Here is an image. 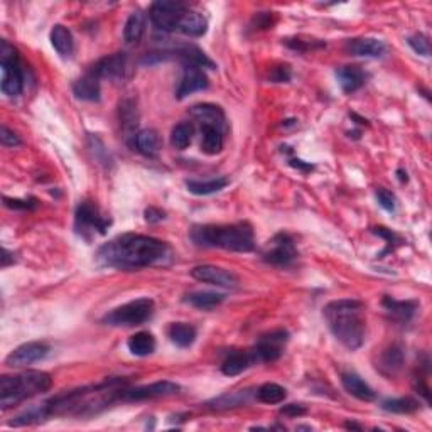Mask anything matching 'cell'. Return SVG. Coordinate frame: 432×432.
<instances>
[{
  "label": "cell",
  "mask_w": 432,
  "mask_h": 432,
  "mask_svg": "<svg viewBox=\"0 0 432 432\" xmlns=\"http://www.w3.org/2000/svg\"><path fill=\"white\" fill-rule=\"evenodd\" d=\"M194 127L189 122H181L174 126L173 132H171V146L178 150H184L193 140Z\"/></svg>",
  "instance_id": "cell-35"
},
{
  "label": "cell",
  "mask_w": 432,
  "mask_h": 432,
  "mask_svg": "<svg viewBox=\"0 0 432 432\" xmlns=\"http://www.w3.org/2000/svg\"><path fill=\"white\" fill-rule=\"evenodd\" d=\"M191 275L200 282L211 284V286L235 289L239 286V277L232 270L216 266H198L191 270Z\"/></svg>",
  "instance_id": "cell-14"
},
{
  "label": "cell",
  "mask_w": 432,
  "mask_h": 432,
  "mask_svg": "<svg viewBox=\"0 0 432 432\" xmlns=\"http://www.w3.org/2000/svg\"><path fill=\"white\" fill-rule=\"evenodd\" d=\"M377 200H379L381 208L387 209L388 213H394L397 209V200L392 191H388L385 188H379L377 189Z\"/></svg>",
  "instance_id": "cell-41"
},
{
  "label": "cell",
  "mask_w": 432,
  "mask_h": 432,
  "mask_svg": "<svg viewBox=\"0 0 432 432\" xmlns=\"http://www.w3.org/2000/svg\"><path fill=\"white\" fill-rule=\"evenodd\" d=\"M9 263H14V257L9 250H7V248H3L2 250V267L3 268L9 267Z\"/></svg>",
  "instance_id": "cell-48"
},
{
  "label": "cell",
  "mask_w": 432,
  "mask_h": 432,
  "mask_svg": "<svg viewBox=\"0 0 432 432\" xmlns=\"http://www.w3.org/2000/svg\"><path fill=\"white\" fill-rule=\"evenodd\" d=\"M100 81L102 80L89 69L87 75L81 76L73 85V92H75L76 98L85 100V102H98L100 95H102Z\"/></svg>",
  "instance_id": "cell-19"
},
{
  "label": "cell",
  "mask_w": 432,
  "mask_h": 432,
  "mask_svg": "<svg viewBox=\"0 0 432 432\" xmlns=\"http://www.w3.org/2000/svg\"><path fill=\"white\" fill-rule=\"evenodd\" d=\"M287 340H289V333L287 331H274V333L267 334V336H262V340L259 341L255 346V349L252 352L255 361H275L279 360L280 355H282V348L286 346Z\"/></svg>",
  "instance_id": "cell-13"
},
{
  "label": "cell",
  "mask_w": 432,
  "mask_h": 432,
  "mask_svg": "<svg viewBox=\"0 0 432 432\" xmlns=\"http://www.w3.org/2000/svg\"><path fill=\"white\" fill-rule=\"evenodd\" d=\"M0 66H2V92L7 96H17L24 88V71L21 68L17 49L3 39L0 41Z\"/></svg>",
  "instance_id": "cell-7"
},
{
  "label": "cell",
  "mask_w": 432,
  "mask_h": 432,
  "mask_svg": "<svg viewBox=\"0 0 432 432\" xmlns=\"http://www.w3.org/2000/svg\"><path fill=\"white\" fill-rule=\"evenodd\" d=\"M291 166L299 167L302 171H311L314 167L313 164H304V161H299V159H291Z\"/></svg>",
  "instance_id": "cell-49"
},
{
  "label": "cell",
  "mask_w": 432,
  "mask_h": 432,
  "mask_svg": "<svg viewBox=\"0 0 432 432\" xmlns=\"http://www.w3.org/2000/svg\"><path fill=\"white\" fill-rule=\"evenodd\" d=\"M392 318L395 321L400 322H408L412 318H414L415 311H417V302L415 301H395L392 297H385L383 302H381Z\"/></svg>",
  "instance_id": "cell-25"
},
{
  "label": "cell",
  "mask_w": 432,
  "mask_h": 432,
  "mask_svg": "<svg viewBox=\"0 0 432 432\" xmlns=\"http://www.w3.org/2000/svg\"><path fill=\"white\" fill-rule=\"evenodd\" d=\"M270 81L272 83H287L291 80V69L289 66H277V68L272 69L270 73Z\"/></svg>",
  "instance_id": "cell-44"
},
{
  "label": "cell",
  "mask_w": 432,
  "mask_h": 432,
  "mask_svg": "<svg viewBox=\"0 0 432 432\" xmlns=\"http://www.w3.org/2000/svg\"><path fill=\"white\" fill-rule=\"evenodd\" d=\"M134 142L135 149L142 155H146V157H155L159 150H161V139H159V134L153 128L140 130L137 135H134Z\"/></svg>",
  "instance_id": "cell-24"
},
{
  "label": "cell",
  "mask_w": 432,
  "mask_h": 432,
  "mask_svg": "<svg viewBox=\"0 0 432 432\" xmlns=\"http://www.w3.org/2000/svg\"><path fill=\"white\" fill-rule=\"evenodd\" d=\"M128 352L135 356H149L155 352V338L149 331H140L128 340Z\"/></svg>",
  "instance_id": "cell-28"
},
{
  "label": "cell",
  "mask_w": 432,
  "mask_h": 432,
  "mask_svg": "<svg viewBox=\"0 0 432 432\" xmlns=\"http://www.w3.org/2000/svg\"><path fill=\"white\" fill-rule=\"evenodd\" d=\"M3 205L7 208L12 209H33L37 206L36 200H29V201H21V200H9V198H3Z\"/></svg>",
  "instance_id": "cell-46"
},
{
  "label": "cell",
  "mask_w": 432,
  "mask_h": 432,
  "mask_svg": "<svg viewBox=\"0 0 432 432\" xmlns=\"http://www.w3.org/2000/svg\"><path fill=\"white\" fill-rule=\"evenodd\" d=\"M420 404L419 400L412 399V397H400V399H388L381 402V408L392 414H412V412L419 411Z\"/></svg>",
  "instance_id": "cell-34"
},
{
  "label": "cell",
  "mask_w": 432,
  "mask_h": 432,
  "mask_svg": "<svg viewBox=\"0 0 432 432\" xmlns=\"http://www.w3.org/2000/svg\"><path fill=\"white\" fill-rule=\"evenodd\" d=\"M186 6L181 2H173V0H159L150 6L149 17L153 21L155 29L162 33H173L178 31L179 21L182 14L186 12Z\"/></svg>",
  "instance_id": "cell-9"
},
{
  "label": "cell",
  "mask_w": 432,
  "mask_h": 432,
  "mask_svg": "<svg viewBox=\"0 0 432 432\" xmlns=\"http://www.w3.org/2000/svg\"><path fill=\"white\" fill-rule=\"evenodd\" d=\"M225 132L213 126H201V150L208 155L220 154L223 150Z\"/></svg>",
  "instance_id": "cell-26"
},
{
  "label": "cell",
  "mask_w": 432,
  "mask_h": 432,
  "mask_svg": "<svg viewBox=\"0 0 432 432\" xmlns=\"http://www.w3.org/2000/svg\"><path fill=\"white\" fill-rule=\"evenodd\" d=\"M404 365V349L400 345H392L381 353L379 365L377 368L380 370L383 375L387 377H394L395 373L400 372Z\"/></svg>",
  "instance_id": "cell-23"
},
{
  "label": "cell",
  "mask_w": 432,
  "mask_h": 432,
  "mask_svg": "<svg viewBox=\"0 0 432 432\" xmlns=\"http://www.w3.org/2000/svg\"><path fill=\"white\" fill-rule=\"evenodd\" d=\"M110 223V218L103 216L98 206L92 201H83L78 205L75 213V230L81 239L89 242L95 235H105Z\"/></svg>",
  "instance_id": "cell-8"
},
{
  "label": "cell",
  "mask_w": 432,
  "mask_h": 432,
  "mask_svg": "<svg viewBox=\"0 0 432 432\" xmlns=\"http://www.w3.org/2000/svg\"><path fill=\"white\" fill-rule=\"evenodd\" d=\"M345 427H346V429H358V431L361 429L360 426H356V424H353V422H346Z\"/></svg>",
  "instance_id": "cell-50"
},
{
  "label": "cell",
  "mask_w": 432,
  "mask_h": 432,
  "mask_svg": "<svg viewBox=\"0 0 432 432\" xmlns=\"http://www.w3.org/2000/svg\"><path fill=\"white\" fill-rule=\"evenodd\" d=\"M49 353V345L42 343V341H31V343L21 345L15 348L9 356L6 358V365L10 368H24L29 365L37 363V361L44 360Z\"/></svg>",
  "instance_id": "cell-11"
},
{
  "label": "cell",
  "mask_w": 432,
  "mask_h": 432,
  "mask_svg": "<svg viewBox=\"0 0 432 432\" xmlns=\"http://www.w3.org/2000/svg\"><path fill=\"white\" fill-rule=\"evenodd\" d=\"M144 33H146V14L142 10H134L126 22L123 39H126L127 44H135L142 39Z\"/></svg>",
  "instance_id": "cell-29"
},
{
  "label": "cell",
  "mask_w": 432,
  "mask_h": 432,
  "mask_svg": "<svg viewBox=\"0 0 432 432\" xmlns=\"http://www.w3.org/2000/svg\"><path fill=\"white\" fill-rule=\"evenodd\" d=\"M279 412L286 417H301V415L306 414L307 408L301 404H289V406H284Z\"/></svg>",
  "instance_id": "cell-45"
},
{
  "label": "cell",
  "mask_w": 432,
  "mask_h": 432,
  "mask_svg": "<svg viewBox=\"0 0 432 432\" xmlns=\"http://www.w3.org/2000/svg\"><path fill=\"white\" fill-rule=\"evenodd\" d=\"M154 314V301L149 297H140L135 301L127 302V304L115 307L114 311L103 318V322L108 326H126V328H132V326H140L146 321H149Z\"/></svg>",
  "instance_id": "cell-6"
},
{
  "label": "cell",
  "mask_w": 432,
  "mask_h": 432,
  "mask_svg": "<svg viewBox=\"0 0 432 432\" xmlns=\"http://www.w3.org/2000/svg\"><path fill=\"white\" fill-rule=\"evenodd\" d=\"M53 379L49 373L29 370L21 375H3L0 379V408L9 411L27 399L46 394L51 388Z\"/></svg>",
  "instance_id": "cell-5"
},
{
  "label": "cell",
  "mask_w": 432,
  "mask_h": 432,
  "mask_svg": "<svg viewBox=\"0 0 432 432\" xmlns=\"http://www.w3.org/2000/svg\"><path fill=\"white\" fill-rule=\"evenodd\" d=\"M341 383H343L345 390L358 400H363V402H372V400H375V392H373V388L370 387L367 381L361 380L356 373H343V375H341Z\"/></svg>",
  "instance_id": "cell-21"
},
{
  "label": "cell",
  "mask_w": 432,
  "mask_h": 432,
  "mask_svg": "<svg viewBox=\"0 0 432 432\" xmlns=\"http://www.w3.org/2000/svg\"><path fill=\"white\" fill-rule=\"evenodd\" d=\"M181 390L178 383L174 381H155V383L146 385V387H135V388H126L123 390L122 402H140V400L147 399H159V397H169L178 394Z\"/></svg>",
  "instance_id": "cell-12"
},
{
  "label": "cell",
  "mask_w": 432,
  "mask_h": 432,
  "mask_svg": "<svg viewBox=\"0 0 432 432\" xmlns=\"http://www.w3.org/2000/svg\"><path fill=\"white\" fill-rule=\"evenodd\" d=\"M179 33L186 34V36L191 37H200L208 31V21L203 14L196 12V10H186L182 14L181 21H179L178 26Z\"/></svg>",
  "instance_id": "cell-22"
},
{
  "label": "cell",
  "mask_w": 432,
  "mask_h": 432,
  "mask_svg": "<svg viewBox=\"0 0 432 432\" xmlns=\"http://www.w3.org/2000/svg\"><path fill=\"white\" fill-rule=\"evenodd\" d=\"M247 402H248V390H240V392H230V394L218 397L213 402H209V407L216 408V411H223V408L240 407Z\"/></svg>",
  "instance_id": "cell-38"
},
{
  "label": "cell",
  "mask_w": 432,
  "mask_h": 432,
  "mask_svg": "<svg viewBox=\"0 0 432 432\" xmlns=\"http://www.w3.org/2000/svg\"><path fill=\"white\" fill-rule=\"evenodd\" d=\"M408 46L420 56H431V42L424 34H414L408 37Z\"/></svg>",
  "instance_id": "cell-40"
},
{
  "label": "cell",
  "mask_w": 432,
  "mask_h": 432,
  "mask_svg": "<svg viewBox=\"0 0 432 432\" xmlns=\"http://www.w3.org/2000/svg\"><path fill=\"white\" fill-rule=\"evenodd\" d=\"M128 61L126 53H115L112 56L103 58L98 63L92 68V71L95 73L100 80H112V81H120L123 80L127 75Z\"/></svg>",
  "instance_id": "cell-16"
},
{
  "label": "cell",
  "mask_w": 432,
  "mask_h": 432,
  "mask_svg": "<svg viewBox=\"0 0 432 432\" xmlns=\"http://www.w3.org/2000/svg\"><path fill=\"white\" fill-rule=\"evenodd\" d=\"M208 87H209V81H208V76H206V73L203 71V68L194 66V64H184L181 80H179L178 89H176V96L179 100H182V98H186V96L193 95V93L206 89Z\"/></svg>",
  "instance_id": "cell-15"
},
{
  "label": "cell",
  "mask_w": 432,
  "mask_h": 432,
  "mask_svg": "<svg viewBox=\"0 0 432 432\" xmlns=\"http://www.w3.org/2000/svg\"><path fill=\"white\" fill-rule=\"evenodd\" d=\"M373 233H375V235L381 236V239L387 240V243H388L387 252H390V250H392V245L402 243V239H400V236H397L395 233L392 232V230H387V228H383V227H379V228H373Z\"/></svg>",
  "instance_id": "cell-43"
},
{
  "label": "cell",
  "mask_w": 432,
  "mask_h": 432,
  "mask_svg": "<svg viewBox=\"0 0 432 432\" xmlns=\"http://www.w3.org/2000/svg\"><path fill=\"white\" fill-rule=\"evenodd\" d=\"M51 44L56 49V53L63 58H69L75 49V41H73L71 33L64 26L58 24L51 31Z\"/></svg>",
  "instance_id": "cell-30"
},
{
  "label": "cell",
  "mask_w": 432,
  "mask_h": 432,
  "mask_svg": "<svg viewBox=\"0 0 432 432\" xmlns=\"http://www.w3.org/2000/svg\"><path fill=\"white\" fill-rule=\"evenodd\" d=\"M171 259L169 245L154 236L126 233L105 243L96 252V260L105 267L137 270L164 263Z\"/></svg>",
  "instance_id": "cell-1"
},
{
  "label": "cell",
  "mask_w": 432,
  "mask_h": 432,
  "mask_svg": "<svg viewBox=\"0 0 432 432\" xmlns=\"http://www.w3.org/2000/svg\"><path fill=\"white\" fill-rule=\"evenodd\" d=\"M363 309V302L356 299H340L325 307V318L331 333L352 352L360 348L365 341L367 325H365Z\"/></svg>",
  "instance_id": "cell-3"
},
{
  "label": "cell",
  "mask_w": 432,
  "mask_h": 432,
  "mask_svg": "<svg viewBox=\"0 0 432 432\" xmlns=\"http://www.w3.org/2000/svg\"><path fill=\"white\" fill-rule=\"evenodd\" d=\"M198 331L188 322H173L169 326V338L179 348H189L196 340Z\"/></svg>",
  "instance_id": "cell-31"
},
{
  "label": "cell",
  "mask_w": 432,
  "mask_h": 432,
  "mask_svg": "<svg viewBox=\"0 0 432 432\" xmlns=\"http://www.w3.org/2000/svg\"><path fill=\"white\" fill-rule=\"evenodd\" d=\"M127 381L122 379H112L103 383L83 387L68 394L58 395L48 400V408L51 415H76V417H89L96 415L108 406L122 402L123 390Z\"/></svg>",
  "instance_id": "cell-2"
},
{
  "label": "cell",
  "mask_w": 432,
  "mask_h": 432,
  "mask_svg": "<svg viewBox=\"0 0 432 432\" xmlns=\"http://www.w3.org/2000/svg\"><path fill=\"white\" fill-rule=\"evenodd\" d=\"M397 174H399L400 181H407V173H404L402 169H399V173H397Z\"/></svg>",
  "instance_id": "cell-51"
},
{
  "label": "cell",
  "mask_w": 432,
  "mask_h": 432,
  "mask_svg": "<svg viewBox=\"0 0 432 432\" xmlns=\"http://www.w3.org/2000/svg\"><path fill=\"white\" fill-rule=\"evenodd\" d=\"M191 116L198 120L201 126H213L220 128L221 132H227V119H225L223 110L218 105L200 103L191 108Z\"/></svg>",
  "instance_id": "cell-18"
},
{
  "label": "cell",
  "mask_w": 432,
  "mask_h": 432,
  "mask_svg": "<svg viewBox=\"0 0 432 432\" xmlns=\"http://www.w3.org/2000/svg\"><path fill=\"white\" fill-rule=\"evenodd\" d=\"M228 182L227 178H216L209 181H186V188L196 196H208V194L220 193L221 189L227 188Z\"/></svg>",
  "instance_id": "cell-33"
},
{
  "label": "cell",
  "mask_w": 432,
  "mask_h": 432,
  "mask_svg": "<svg viewBox=\"0 0 432 432\" xmlns=\"http://www.w3.org/2000/svg\"><path fill=\"white\" fill-rule=\"evenodd\" d=\"M345 49L352 56L383 58L387 54V44L375 37H355L346 41Z\"/></svg>",
  "instance_id": "cell-17"
},
{
  "label": "cell",
  "mask_w": 432,
  "mask_h": 432,
  "mask_svg": "<svg viewBox=\"0 0 432 432\" xmlns=\"http://www.w3.org/2000/svg\"><path fill=\"white\" fill-rule=\"evenodd\" d=\"M267 252L263 254V260L275 267H289L297 260V248L293 236L286 235V233H279L272 239V242H268Z\"/></svg>",
  "instance_id": "cell-10"
},
{
  "label": "cell",
  "mask_w": 432,
  "mask_h": 432,
  "mask_svg": "<svg viewBox=\"0 0 432 432\" xmlns=\"http://www.w3.org/2000/svg\"><path fill=\"white\" fill-rule=\"evenodd\" d=\"M255 363V358L252 353H243V352H235L232 355L227 356V360L221 365V372L227 377H235L243 373L245 370Z\"/></svg>",
  "instance_id": "cell-27"
},
{
  "label": "cell",
  "mask_w": 432,
  "mask_h": 432,
  "mask_svg": "<svg viewBox=\"0 0 432 432\" xmlns=\"http://www.w3.org/2000/svg\"><path fill=\"white\" fill-rule=\"evenodd\" d=\"M144 215H146V221H149V223H159L166 218V213L159 208H147Z\"/></svg>",
  "instance_id": "cell-47"
},
{
  "label": "cell",
  "mask_w": 432,
  "mask_h": 432,
  "mask_svg": "<svg viewBox=\"0 0 432 432\" xmlns=\"http://www.w3.org/2000/svg\"><path fill=\"white\" fill-rule=\"evenodd\" d=\"M191 240L198 247L223 248L230 252H252L255 248L254 230L248 223L194 227L191 230Z\"/></svg>",
  "instance_id": "cell-4"
},
{
  "label": "cell",
  "mask_w": 432,
  "mask_h": 432,
  "mask_svg": "<svg viewBox=\"0 0 432 432\" xmlns=\"http://www.w3.org/2000/svg\"><path fill=\"white\" fill-rule=\"evenodd\" d=\"M49 408H48V404H41V406L37 407H33L29 408V411H26L24 414L17 415L12 422H10V426H29V424H36V422H42L44 419L49 417Z\"/></svg>",
  "instance_id": "cell-37"
},
{
  "label": "cell",
  "mask_w": 432,
  "mask_h": 432,
  "mask_svg": "<svg viewBox=\"0 0 432 432\" xmlns=\"http://www.w3.org/2000/svg\"><path fill=\"white\" fill-rule=\"evenodd\" d=\"M287 397L286 388L280 387L279 383H263L262 387L257 390V400L262 404H280L284 402Z\"/></svg>",
  "instance_id": "cell-36"
},
{
  "label": "cell",
  "mask_w": 432,
  "mask_h": 432,
  "mask_svg": "<svg viewBox=\"0 0 432 432\" xmlns=\"http://www.w3.org/2000/svg\"><path fill=\"white\" fill-rule=\"evenodd\" d=\"M184 301L188 302L189 306L196 307V309L211 311L225 301V295L218 294V293H206V291H198V293H191V294L186 295Z\"/></svg>",
  "instance_id": "cell-32"
},
{
  "label": "cell",
  "mask_w": 432,
  "mask_h": 432,
  "mask_svg": "<svg viewBox=\"0 0 432 432\" xmlns=\"http://www.w3.org/2000/svg\"><path fill=\"white\" fill-rule=\"evenodd\" d=\"M0 140H2L3 147H17L21 146L22 140L15 132L10 130L9 127L2 126V132H0Z\"/></svg>",
  "instance_id": "cell-42"
},
{
  "label": "cell",
  "mask_w": 432,
  "mask_h": 432,
  "mask_svg": "<svg viewBox=\"0 0 432 432\" xmlns=\"http://www.w3.org/2000/svg\"><path fill=\"white\" fill-rule=\"evenodd\" d=\"M336 78L345 93H355L367 83V73L360 66H343L336 71Z\"/></svg>",
  "instance_id": "cell-20"
},
{
  "label": "cell",
  "mask_w": 432,
  "mask_h": 432,
  "mask_svg": "<svg viewBox=\"0 0 432 432\" xmlns=\"http://www.w3.org/2000/svg\"><path fill=\"white\" fill-rule=\"evenodd\" d=\"M137 120H139V115H137V108H135L134 102H123L122 107H120V122H122L123 128H128V130H132V128L137 127Z\"/></svg>",
  "instance_id": "cell-39"
}]
</instances>
